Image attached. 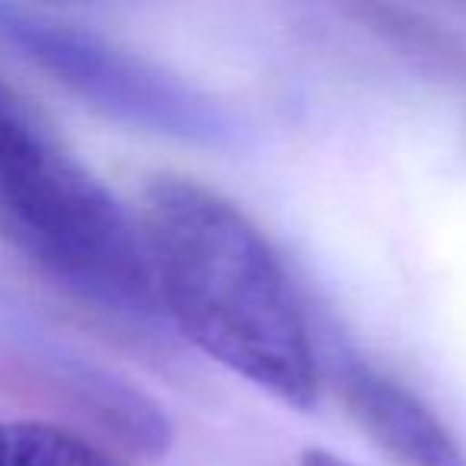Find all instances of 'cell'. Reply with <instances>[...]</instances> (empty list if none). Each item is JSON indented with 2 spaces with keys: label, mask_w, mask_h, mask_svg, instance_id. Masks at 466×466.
Segmentation results:
<instances>
[{
  "label": "cell",
  "mask_w": 466,
  "mask_h": 466,
  "mask_svg": "<svg viewBox=\"0 0 466 466\" xmlns=\"http://www.w3.org/2000/svg\"><path fill=\"white\" fill-rule=\"evenodd\" d=\"M144 253L160 317L201 355L291 409L319 396L304 304L259 227L192 179L150 182Z\"/></svg>",
  "instance_id": "1"
},
{
  "label": "cell",
  "mask_w": 466,
  "mask_h": 466,
  "mask_svg": "<svg viewBox=\"0 0 466 466\" xmlns=\"http://www.w3.org/2000/svg\"><path fill=\"white\" fill-rule=\"evenodd\" d=\"M0 227L29 262L93 310L131 326L163 319L135 220L4 84Z\"/></svg>",
  "instance_id": "2"
},
{
  "label": "cell",
  "mask_w": 466,
  "mask_h": 466,
  "mask_svg": "<svg viewBox=\"0 0 466 466\" xmlns=\"http://www.w3.org/2000/svg\"><path fill=\"white\" fill-rule=\"evenodd\" d=\"M0 42L103 116L192 144H227L233 122L220 106L116 42L23 7H0Z\"/></svg>",
  "instance_id": "3"
},
{
  "label": "cell",
  "mask_w": 466,
  "mask_h": 466,
  "mask_svg": "<svg viewBox=\"0 0 466 466\" xmlns=\"http://www.w3.org/2000/svg\"><path fill=\"white\" fill-rule=\"evenodd\" d=\"M332 377L358 425L402 466H466L457 434L406 383L351 351L332 358Z\"/></svg>",
  "instance_id": "4"
},
{
  "label": "cell",
  "mask_w": 466,
  "mask_h": 466,
  "mask_svg": "<svg viewBox=\"0 0 466 466\" xmlns=\"http://www.w3.org/2000/svg\"><path fill=\"white\" fill-rule=\"evenodd\" d=\"M0 466H125L116 453L46 421H0Z\"/></svg>",
  "instance_id": "5"
},
{
  "label": "cell",
  "mask_w": 466,
  "mask_h": 466,
  "mask_svg": "<svg viewBox=\"0 0 466 466\" xmlns=\"http://www.w3.org/2000/svg\"><path fill=\"white\" fill-rule=\"evenodd\" d=\"M300 466H349V463H342L339 457H332L329 451L310 447V451H304V457H300Z\"/></svg>",
  "instance_id": "6"
}]
</instances>
